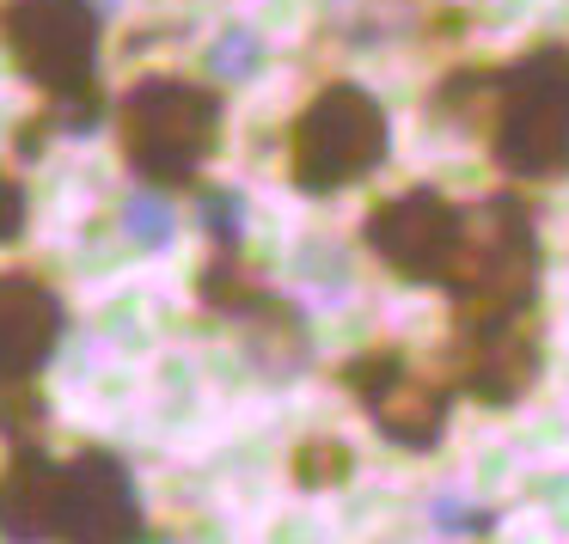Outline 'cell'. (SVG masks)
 <instances>
[{"instance_id":"obj_5","label":"cell","mask_w":569,"mask_h":544,"mask_svg":"<svg viewBox=\"0 0 569 544\" xmlns=\"http://www.w3.org/2000/svg\"><path fill=\"white\" fill-rule=\"evenodd\" d=\"M539 214L520 190H490L459 221L453 263L441 275L447 319H490V312H532L539 306Z\"/></svg>"},{"instance_id":"obj_15","label":"cell","mask_w":569,"mask_h":544,"mask_svg":"<svg viewBox=\"0 0 569 544\" xmlns=\"http://www.w3.org/2000/svg\"><path fill=\"white\" fill-rule=\"evenodd\" d=\"M26 226H31V197H26V184L0 165V245L26 239Z\"/></svg>"},{"instance_id":"obj_3","label":"cell","mask_w":569,"mask_h":544,"mask_svg":"<svg viewBox=\"0 0 569 544\" xmlns=\"http://www.w3.org/2000/svg\"><path fill=\"white\" fill-rule=\"evenodd\" d=\"M490 135V165L520 184L569 178V43H532L508 68H483L478 117Z\"/></svg>"},{"instance_id":"obj_1","label":"cell","mask_w":569,"mask_h":544,"mask_svg":"<svg viewBox=\"0 0 569 544\" xmlns=\"http://www.w3.org/2000/svg\"><path fill=\"white\" fill-rule=\"evenodd\" d=\"M141 495L117 453L80 446L50 459L43 441H13L0 465V538H74V544H117L141 538Z\"/></svg>"},{"instance_id":"obj_17","label":"cell","mask_w":569,"mask_h":544,"mask_svg":"<svg viewBox=\"0 0 569 544\" xmlns=\"http://www.w3.org/2000/svg\"><path fill=\"white\" fill-rule=\"evenodd\" d=\"M129 221H136V239H148V245H166V239H172V221H166L160 209H148V202H136Z\"/></svg>"},{"instance_id":"obj_4","label":"cell","mask_w":569,"mask_h":544,"mask_svg":"<svg viewBox=\"0 0 569 544\" xmlns=\"http://www.w3.org/2000/svg\"><path fill=\"white\" fill-rule=\"evenodd\" d=\"M221 92L184 74H148L117 99V153L148 190H190L221 153Z\"/></svg>"},{"instance_id":"obj_16","label":"cell","mask_w":569,"mask_h":544,"mask_svg":"<svg viewBox=\"0 0 569 544\" xmlns=\"http://www.w3.org/2000/svg\"><path fill=\"white\" fill-rule=\"evenodd\" d=\"M435 526H441V532H471V538H490L496 514H490V507H478V502H453V495H441V502H435Z\"/></svg>"},{"instance_id":"obj_13","label":"cell","mask_w":569,"mask_h":544,"mask_svg":"<svg viewBox=\"0 0 569 544\" xmlns=\"http://www.w3.org/2000/svg\"><path fill=\"white\" fill-rule=\"evenodd\" d=\"M202 221H209L214 245H239V239H246V202H239L233 190H209V197H202Z\"/></svg>"},{"instance_id":"obj_2","label":"cell","mask_w":569,"mask_h":544,"mask_svg":"<svg viewBox=\"0 0 569 544\" xmlns=\"http://www.w3.org/2000/svg\"><path fill=\"white\" fill-rule=\"evenodd\" d=\"M0 50L50 104L38 123H26L31 135H19V153H38L50 123H62L68 135H87L104 117V19L92 0H0Z\"/></svg>"},{"instance_id":"obj_6","label":"cell","mask_w":569,"mask_h":544,"mask_svg":"<svg viewBox=\"0 0 569 544\" xmlns=\"http://www.w3.org/2000/svg\"><path fill=\"white\" fill-rule=\"evenodd\" d=\"M386 153H392L386 104L356 80L319 87L288 123V178H295L300 197H337L356 178L380 172Z\"/></svg>"},{"instance_id":"obj_10","label":"cell","mask_w":569,"mask_h":544,"mask_svg":"<svg viewBox=\"0 0 569 544\" xmlns=\"http://www.w3.org/2000/svg\"><path fill=\"white\" fill-rule=\"evenodd\" d=\"M197 300L214 312V319L239 324V331L251 336V355H258L276 380H288L295 367H307V324H300V312L239 263V245H221L209 263H202Z\"/></svg>"},{"instance_id":"obj_9","label":"cell","mask_w":569,"mask_h":544,"mask_svg":"<svg viewBox=\"0 0 569 544\" xmlns=\"http://www.w3.org/2000/svg\"><path fill=\"white\" fill-rule=\"evenodd\" d=\"M459 221H466V209L441 184H417V190H398V197L373 202L368 221H361V245L398 282L441 288L447 263H453V245H459Z\"/></svg>"},{"instance_id":"obj_12","label":"cell","mask_w":569,"mask_h":544,"mask_svg":"<svg viewBox=\"0 0 569 544\" xmlns=\"http://www.w3.org/2000/svg\"><path fill=\"white\" fill-rule=\"evenodd\" d=\"M349 477H356V446L349 441H337V434H307V441L295 446V483L307 495L343 490Z\"/></svg>"},{"instance_id":"obj_7","label":"cell","mask_w":569,"mask_h":544,"mask_svg":"<svg viewBox=\"0 0 569 544\" xmlns=\"http://www.w3.org/2000/svg\"><path fill=\"white\" fill-rule=\"evenodd\" d=\"M441 373L453 397L483 410H515L545 373V324L532 312H490V319H447Z\"/></svg>"},{"instance_id":"obj_14","label":"cell","mask_w":569,"mask_h":544,"mask_svg":"<svg viewBox=\"0 0 569 544\" xmlns=\"http://www.w3.org/2000/svg\"><path fill=\"white\" fill-rule=\"evenodd\" d=\"M258 62H263V50H258V38H251V31H227V38L214 43V56H209L214 80H246Z\"/></svg>"},{"instance_id":"obj_11","label":"cell","mask_w":569,"mask_h":544,"mask_svg":"<svg viewBox=\"0 0 569 544\" xmlns=\"http://www.w3.org/2000/svg\"><path fill=\"white\" fill-rule=\"evenodd\" d=\"M68 331V306L38 270H0V397L31 392Z\"/></svg>"},{"instance_id":"obj_8","label":"cell","mask_w":569,"mask_h":544,"mask_svg":"<svg viewBox=\"0 0 569 544\" xmlns=\"http://www.w3.org/2000/svg\"><path fill=\"white\" fill-rule=\"evenodd\" d=\"M343 392L373 416V429L405 453H435L447 441V416H453V385L447 373H429L405 355L398 343H373L337 367Z\"/></svg>"}]
</instances>
